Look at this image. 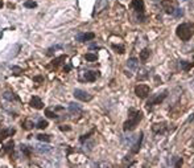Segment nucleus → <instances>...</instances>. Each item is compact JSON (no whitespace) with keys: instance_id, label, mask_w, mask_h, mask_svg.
Wrapping results in <instances>:
<instances>
[{"instance_id":"28","label":"nucleus","mask_w":194,"mask_h":168,"mask_svg":"<svg viewBox=\"0 0 194 168\" xmlns=\"http://www.w3.org/2000/svg\"><path fill=\"white\" fill-rule=\"evenodd\" d=\"M36 127H37V128H40V130H44V128H46V127H48V122H46V121H42V119H40Z\"/></svg>"},{"instance_id":"20","label":"nucleus","mask_w":194,"mask_h":168,"mask_svg":"<svg viewBox=\"0 0 194 168\" xmlns=\"http://www.w3.org/2000/svg\"><path fill=\"white\" fill-rule=\"evenodd\" d=\"M96 58H98V56H96L95 53H87V54H85V60L86 61H90V62L96 61Z\"/></svg>"},{"instance_id":"27","label":"nucleus","mask_w":194,"mask_h":168,"mask_svg":"<svg viewBox=\"0 0 194 168\" xmlns=\"http://www.w3.org/2000/svg\"><path fill=\"white\" fill-rule=\"evenodd\" d=\"M173 16H174V17H182V16H183L182 8H180V7H176L174 12H173Z\"/></svg>"},{"instance_id":"5","label":"nucleus","mask_w":194,"mask_h":168,"mask_svg":"<svg viewBox=\"0 0 194 168\" xmlns=\"http://www.w3.org/2000/svg\"><path fill=\"white\" fill-rule=\"evenodd\" d=\"M149 93H150V88L148 85H145V83L136 85V88H135V94H136L139 98H141V99L149 97Z\"/></svg>"},{"instance_id":"32","label":"nucleus","mask_w":194,"mask_h":168,"mask_svg":"<svg viewBox=\"0 0 194 168\" xmlns=\"http://www.w3.org/2000/svg\"><path fill=\"white\" fill-rule=\"evenodd\" d=\"M38 151L40 152H49L50 151V147H38Z\"/></svg>"},{"instance_id":"17","label":"nucleus","mask_w":194,"mask_h":168,"mask_svg":"<svg viewBox=\"0 0 194 168\" xmlns=\"http://www.w3.org/2000/svg\"><path fill=\"white\" fill-rule=\"evenodd\" d=\"M15 134V130H1L0 131V142L4 140L6 138H8L9 135H13Z\"/></svg>"},{"instance_id":"31","label":"nucleus","mask_w":194,"mask_h":168,"mask_svg":"<svg viewBox=\"0 0 194 168\" xmlns=\"http://www.w3.org/2000/svg\"><path fill=\"white\" fill-rule=\"evenodd\" d=\"M33 81H34L37 85H40V83L44 82V77H42V76H36V77L33 78Z\"/></svg>"},{"instance_id":"12","label":"nucleus","mask_w":194,"mask_h":168,"mask_svg":"<svg viewBox=\"0 0 194 168\" xmlns=\"http://www.w3.org/2000/svg\"><path fill=\"white\" fill-rule=\"evenodd\" d=\"M69 110H70V114H73V115H81L83 113L82 106L78 105V103H70Z\"/></svg>"},{"instance_id":"1","label":"nucleus","mask_w":194,"mask_h":168,"mask_svg":"<svg viewBox=\"0 0 194 168\" xmlns=\"http://www.w3.org/2000/svg\"><path fill=\"white\" fill-rule=\"evenodd\" d=\"M141 118H143V113H141V111L137 110V109L131 107L128 110V119H127V121L124 122V124H123V130L126 132L135 130V127L140 123Z\"/></svg>"},{"instance_id":"35","label":"nucleus","mask_w":194,"mask_h":168,"mask_svg":"<svg viewBox=\"0 0 194 168\" xmlns=\"http://www.w3.org/2000/svg\"><path fill=\"white\" fill-rule=\"evenodd\" d=\"M70 70H71V65H66L63 68V72H70Z\"/></svg>"},{"instance_id":"39","label":"nucleus","mask_w":194,"mask_h":168,"mask_svg":"<svg viewBox=\"0 0 194 168\" xmlns=\"http://www.w3.org/2000/svg\"><path fill=\"white\" fill-rule=\"evenodd\" d=\"M190 85L193 86V89H194V80H193V81H191V82H190Z\"/></svg>"},{"instance_id":"16","label":"nucleus","mask_w":194,"mask_h":168,"mask_svg":"<svg viewBox=\"0 0 194 168\" xmlns=\"http://www.w3.org/2000/svg\"><path fill=\"white\" fill-rule=\"evenodd\" d=\"M66 60V54H63V56H60L58 58H56V60H53L52 62H50V66L49 68H53V69H56L58 65H60L61 62H63V61Z\"/></svg>"},{"instance_id":"40","label":"nucleus","mask_w":194,"mask_h":168,"mask_svg":"<svg viewBox=\"0 0 194 168\" xmlns=\"http://www.w3.org/2000/svg\"><path fill=\"white\" fill-rule=\"evenodd\" d=\"M183 1H188V0H183Z\"/></svg>"},{"instance_id":"29","label":"nucleus","mask_w":194,"mask_h":168,"mask_svg":"<svg viewBox=\"0 0 194 168\" xmlns=\"http://www.w3.org/2000/svg\"><path fill=\"white\" fill-rule=\"evenodd\" d=\"M24 7L25 8H36V7H37V3L33 1V0H29V1H25Z\"/></svg>"},{"instance_id":"21","label":"nucleus","mask_w":194,"mask_h":168,"mask_svg":"<svg viewBox=\"0 0 194 168\" xmlns=\"http://www.w3.org/2000/svg\"><path fill=\"white\" fill-rule=\"evenodd\" d=\"M37 139L40 142H46V143L50 142V136L46 135V134H40V135H37Z\"/></svg>"},{"instance_id":"7","label":"nucleus","mask_w":194,"mask_h":168,"mask_svg":"<svg viewBox=\"0 0 194 168\" xmlns=\"http://www.w3.org/2000/svg\"><path fill=\"white\" fill-rule=\"evenodd\" d=\"M152 131L156 134V135H164L165 132L168 131V124L165 122H161V123H155L152 126Z\"/></svg>"},{"instance_id":"23","label":"nucleus","mask_w":194,"mask_h":168,"mask_svg":"<svg viewBox=\"0 0 194 168\" xmlns=\"http://www.w3.org/2000/svg\"><path fill=\"white\" fill-rule=\"evenodd\" d=\"M13 147H15V143L13 140H11L4 146V150H6V152H13Z\"/></svg>"},{"instance_id":"30","label":"nucleus","mask_w":194,"mask_h":168,"mask_svg":"<svg viewBox=\"0 0 194 168\" xmlns=\"http://www.w3.org/2000/svg\"><path fill=\"white\" fill-rule=\"evenodd\" d=\"M61 48H62V45H56V47H52L49 50H48V53H46V54H48V56H50V54H52V52L54 53L56 50H57V49H61Z\"/></svg>"},{"instance_id":"37","label":"nucleus","mask_w":194,"mask_h":168,"mask_svg":"<svg viewBox=\"0 0 194 168\" xmlns=\"http://www.w3.org/2000/svg\"><path fill=\"white\" fill-rule=\"evenodd\" d=\"M193 121H194V114L191 115V118H189V121H188V122H193Z\"/></svg>"},{"instance_id":"24","label":"nucleus","mask_w":194,"mask_h":168,"mask_svg":"<svg viewBox=\"0 0 194 168\" xmlns=\"http://www.w3.org/2000/svg\"><path fill=\"white\" fill-rule=\"evenodd\" d=\"M112 49H114L115 52H118L119 54H123V53H124V47H123V45H115V44H112Z\"/></svg>"},{"instance_id":"10","label":"nucleus","mask_w":194,"mask_h":168,"mask_svg":"<svg viewBox=\"0 0 194 168\" xmlns=\"http://www.w3.org/2000/svg\"><path fill=\"white\" fill-rule=\"evenodd\" d=\"M95 37V33L94 32H87V33H81L77 36V41L79 42H86V41H90Z\"/></svg>"},{"instance_id":"15","label":"nucleus","mask_w":194,"mask_h":168,"mask_svg":"<svg viewBox=\"0 0 194 168\" xmlns=\"http://www.w3.org/2000/svg\"><path fill=\"white\" fill-rule=\"evenodd\" d=\"M127 66L132 70H137V66H139V61H137L136 57H131L128 61H127Z\"/></svg>"},{"instance_id":"2","label":"nucleus","mask_w":194,"mask_h":168,"mask_svg":"<svg viewBox=\"0 0 194 168\" xmlns=\"http://www.w3.org/2000/svg\"><path fill=\"white\" fill-rule=\"evenodd\" d=\"M176 35L182 41H189L194 36V23H181L176 28Z\"/></svg>"},{"instance_id":"26","label":"nucleus","mask_w":194,"mask_h":168,"mask_svg":"<svg viewBox=\"0 0 194 168\" xmlns=\"http://www.w3.org/2000/svg\"><path fill=\"white\" fill-rule=\"evenodd\" d=\"M45 115H46L48 118H50V119H56V118H57V114H56L54 111H52L50 109H46V110H45Z\"/></svg>"},{"instance_id":"8","label":"nucleus","mask_w":194,"mask_h":168,"mask_svg":"<svg viewBox=\"0 0 194 168\" xmlns=\"http://www.w3.org/2000/svg\"><path fill=\"white\" fill-rule=\"evenodd\" d=\"M99 72H94V70H89V72L83 73V77L81 78L82 81H86V82H95L99 78Z\"/></svg>"},{"instance_id":"19","label":"nucleus","mask_w":194,"mask_h":168,"mask_svg":"<svg viewBox=\"0 0 194 168\" xmlns=\"http://www.w3.org/2000/svg\"><path fill=\"white\" fill-rule=\"evenodd\" d=\"M4 98L8 99V101H20L19 97H15V94L9 93V91H6V93H4Z\"/></svg>"},{"instance_id":"22","label":"nucleus","mask_w":194,"mask_h":168,"mask_svg":"<svg viewBox=\"0 0 194 168\" xmlns=\"http://www.w3.org/2000/svg\"><path fill=\"white\" fill-rule=\"evenodd\" d=\"M20 150H21V152H22V154H24L27 157L30 156V152H32V151L29 150V147H27V146H24V144H21V146H20Z\"/></svg>"},{"instance_id":"38","label":"nucleus","mask_w":194,"mask_h":168,"mask_svg":"<svg viewBox=\"0 0 194 168\" xmlns=\"http://www.w3.org/2000/svg\"><path fill=\"white\" fill-rule=\"evenodd\" d=\"M3 7V0H0V8Z\"/></svg>"},{"instance_id":"3","label":"nucleus","mask_w":194,"mask_h":168,"mask_svg":"<svg viewBox=\"0 0 194 168\" xmlns=\"http://www.w3.org/2000/svg\"><path fill=\"white\" fill-rule=\"evenodd\" d=\"M131 7L135 9L137 15V21L139 23H144L145 21V8H144V1L143 0H132Z\"/></svg>"},{"instance_id":"9","label":"nucleus","mask_w":194,"mask_h":168,"mask_svg":"<svg viewBox=\"0 0 194 168\" xmlns=\"http://www.w3.org/2000/svg\"><path fill=\"white\" fill-rule=\"evenodd\" d=\"M29 105L32 106L33 109H36V110H40V109L44 107V102H42L41 98H40V97H37V95H33L32 98H30Z\"/></svg>"},{"instance_id":"13","label":"nucleus","mask_w":194,"mask_h":168,"mask_svg":"<svg viewBox=\"0 0 194 168\" xmlns=\"http://www.w3.org/2000/svg\"><path fill=\"white\" fill-rule=\"evenodd\" d=\"M180 65H181V68H182V70L183 72H189L190 69H193L194 68V58H193V61H180Z\"/></svg>"},{"instance_id":"25","label":"nucleus","mask_w":194,"mask_h":168,"mask_svg":"<svg viewBox=\"0 0 194 168\" xmlns=\"http://www.w3.org/2000/svg\"><path fill=\"white\" fill-rule=\"evenodd\" d=\"M22 127H24V130H30V128H33V127H34V123H33L32 121H29V119H28V121H25L24 123H22Z\"/></svg>"},{"instance_id":"18","label":"nucleus","mask_w":194,"mask_h":168,"mask_svg":"<svg viewBox=\"0 0 194 168\" xmlns=\"http://www.w3.org/2000/svg\"><path fill=\"white\" fill-rule=\"evenodd\" d=\"M149 56H150V50L148 49V48H145V49H143L141 53H140V60H141L143 62H145V61L149 58Z\"/></svg>"},{"instance_id":"36","label":"nucleus","mask_w":194,"mask_h":168,"mask_svg":"<svg viewBox=\"0 0 194 168\" xmlns=\"http://www.w3.org/2000/svg\"><path fill=\"white\" fill-rule=\"evenodd\" d=\"M90 49H99V47H96V45H90Z\"/></svg>"},{"instance_id":"33","label":"nucleus","mask_w":194,"mask_h":168,"mask_svg":"<svg viewBox=\"0 0 194 168\" xmlns=\"http://www.w3.org/2000/svg\"><path fill=\"white\" fill-rule=\"evenodd\" d=\"M13 72H15V76H20L22 73V70L19 69V68H16V66H13Z\"/></svg>"},{"instance_id":"4","label":"nucleus","mask_w":194,"mask_h":168,"mask_svg":"<svg viewBox=\"0 0 194 168\" xmlns=\"http://www.w3.org/2000/svg\"><path fill=\"white\" fill-rule=\"evenodd\" d=\"M167 95H168V90H164V91H161V93H157V94H155V95H150L149 101L147 102V109H148V110H150L155 105L161 103L162 101L167 98Z\"/></svg>"},{"instance_id":"6","label":"nucleus","mask_w":194,"mask_h":168,"mask_svg":"<svg viewBox=\"0 0 194 168\" xmlns=\"http://www.w3.org/2000/svg\"><path fill=\"white\" fill-rule=\"evenodd\" d=\"M74 97H75L77 99H79V101H83V102H89V101L93 99V95H91V94H89L87 91H85V90H81V89H75V90H74Z\"/></svg>"},{"instance_id":"14","label":"nucleus","mask_w":194,"mask_h":168,"mask_svg":"<svg viewBox=\"0 0 194 168\" xmlns=\"http://www.w3.org/2000/svg\"><path fill=\"white\" fill-rule=\"evenodd\" d=\"M141 143H143V132H140L139 135V140L132 146V150H131V154H137L140 151V147H141Z\"/></svg>"},{"instance_id":"11","label":"nucleus","mask_w":194,"mask_h":168,"mask_svg":"<svg viewBox=\"0 0 194 168\" xmlns=\"http://www.w3.org/2000/svg\"><path fill=\"white\" fill-rule=\"evenodd\" d=\"M161 7L164 8V11L167 12L168 15H173V12H174V9H176V7L173 6V3L170 0H164V1H161Z\"/></svg>"},{"instance_id":"34","label":"nucleus","mask_w":194,"mask_h":168,"mask_svg":"<svg viewBox=\"0 0 194 168\" xmlns=\"http://www.w3.org/2000/svg\"><path fill=\"white\" fill-rule=\"evenodd\" d=\"M60 130H61V131H70V127H69V126H63V124H62V126H60Z\"/></svg>"}]
</instances>
